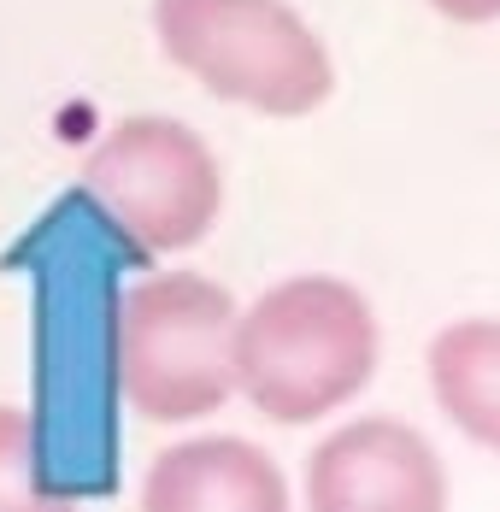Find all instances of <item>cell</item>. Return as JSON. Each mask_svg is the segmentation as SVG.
I'll list each match as a JSON object with an SVG mask.
<instances>
[{"label":"cell","instance_id":"obj_1","mask_svg":"<svg viewBox=\"0 0 500 512\" xmlns=\"http://www.w3.org/2000/svg\"><path fill=\"white\" fill-rule=\"evenodd\" d=\"M383 359V330L371 301L348 277L306 271L271 283L259 301L236 312V395L259 418L295 430L365 395Z\"/></svg>","mask_w":500,"mask_h":512},{"label":"cell","instance_id":"obj_2","mask_svg":"<svg viewBox=\"0 0 500 512\" xmlns=\"http://www.w3.org/2000/svg\"><path fill=\"white\" fill-rule=\"evenodd\" d=\"M236 301L200 271H153L118 289L106 365L118 401L148 424H195L236 395Z\"/></svg>","mask_w":500,"mask_h":512},{"label":"cell","instance_id":"obj_3","mask_svg":"<svg viewBox=\"0 0 500 512\" xmlns=\"http://www.w3.org/2000/svg\"><path fill=\"white\" fill-rule=\"evenodd\" d=\"M159 53L206 95L259 118H312L336 59L289 0H153Z\"/></svg>","mask_w":500,"mask_h":512},{"label":"cell","instance_id":"obj_4","mask_svg":"<svg viewBox=\"0 0 500 512\" xmlns=\"http://www.w3.org/2000/svg\"><path fill=\"white\" fill-rule=\"evenodd\" d=\"M83 195L142 254L200 248L224 212V165L195 124L136 112L118 118L83 159Z\"/></svg>","mask_w":500,"mask_h":512},{"label":"cell","instance_id":"obj_5","mask_svg":"<svg viewBox=\"0 0 500 512\" xmlns=\"http://www.w3.org/2000/svg\"><path fill=\"white\" fill-rule=\"evenodd\" d=\"M300 495L318 512H442L448 471L424 430L389 412H371L336 424L306 454Z\"/></svg>","mask_w":500,"mask_h":512},{"label":"cell","instance_id":"obj_6","mask_svg":"<svg viewBox=\"0 0 500 512\" xmlns=\"http://www.w3.org/2000/svg\"><path fill=\"white\" fill-rule=\"evenodd\" d=\"M289 477L248 436H189L153 454L142 477L148 512H289Z\"/></svg>","mask_w":500,"mask_h":512},{"label":"cell","instance_id":"obj_7","mask_svg":"<svg viewBox=\"0 0 500 512\" xmlns=\"http://www.w3.org/2000/svg\"><path fill=\"white\" fill-rule=\"evenodd\" d=\"M424 377L436 412L453 430L500 454V318L442 324L424 348Z\"/></svg>","mask_w":500,"mask_h":512},{"label":"cell","instance_id":"obj_8","mask_svg":"<svg viewBox=\"0 0 500 512\" xmlns=\"http://www.w3.org/2000/svg\"><path fill=\"white\" fill-rule=\"evenodd\" d=\"M48 501V460H42V424L30 407L0 401V512L42 507Z\"/></svg>","mask_w":500,"mask_h":512},{"label":"cell","instance_id":"obj_9","mask_svg":"<svg viewBox=\"0 0 500 512\" xmlns=\"http://www.w3.org/2000/svg\"><path fill=\"white\" fill-rule=\"evenodd\" d=\"M430 12H442L448 24H495L500 0H430Z\"/></svg>","mask_w":500,"mask_h":512}]
</instances>
